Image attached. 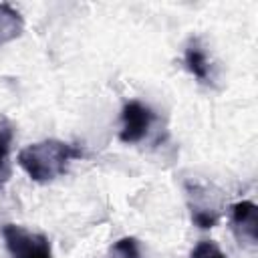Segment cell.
<instances>
[{"instance_id":"1","label":"cell","mask_w":258,"mask_h":258,"mask_svg":"<svg viewBox=\"0 0 258 258\" xmlns=\"http://www.w3.org/2000/svg\"><path fill=\"white\" fill-rule=\"evenodd\" d=\"M83 157V149L60 141V139H44L24 147L18 153V165L26 171V175L36 183H48L60 177L73 159Z\"/></svg>"},{"instance_id":"2","label":"cell","mask_w":258,"mask_h":258,"mask_svg":"<svg viewBox=\"0 0 258 258\" xmlns=\"http://www.w3.org/2000/svg\"><path fill=\"white\" fill-rule=\"evenodd\" d=\"M2 238L12 258H52V248L44 234L30 232L18 224H6Z\"/></svg>"},{"instance_id":"3","label":"cell","mask_w":258,"mask_h":258,"mask_svg":"<svg viewBox=\"0 0 258 258\" xmlns=\"http://www.w3.org/2000/svg\"><path fill=\"white\" fill-rule=\"evenodd\" d=\"M230 224L240 246L256 250L258 246V206L250 200L236 202L230 208Z\"/></svg>"},{"instance_id":"4","label":"cell","mask_w":258,"mask_h":258,"mask_svg":"<svg viewBox=\"0 0 258 258\" xmlns=\"http://www.w3.org/2000/svg\"><path fill=\"white\" fill-rule=\"evenodd\" d=\"M153 111L143 105L141 101H127L123 105V111H121V121H123V127H121V133H119V139L123 143H137L145 137V133L149 131L151 123H153Z\"/></svg>"},{"instance_id":"5","label":"cell","mask_w":258,"mask_h":258,"mask_svg":"<svg viewBox=\"0 0 258 258\" xmlns=\"http://www.w3.org/2000/svg\"><path fill=\"white\" fill-rule=\"evenodd\" d=\"M183 64L200 83L208 85L212 81V67H210V60H208V52L204 50V46L198 38H189V42L185 44Z\"/></svg>"},{"instance_id":"6","label":"cell","mask_w":258,"mask_h":258,"mask_svg":"<svg viewBox=\"0 0 258 258\" xmlns=\"http://www.w3.org/2000/svg\"><path fill=\"white\" fill-rule=\"evenodd\" d=\"M24 30V18L8 2H0V46L16 40Z\"/></svg>"},{"instance_id":"7","label":"cell","mask_w":258,"mask_h":258,"mask_svg":"<svg viewBox=\"0 0 258 258\" xmlns=\"http://www.w3.org/2000/svg\"><path fill=\"white\" fill-rule=\"evenodd\" d=\"M107 258H141L139 242H137L133 236L121 238V240H117V242L111 246Z\"/></svg>"},{"instance_id":"8","label":"cell","mask_w":258,"mask_h":258,"mask_svg":"<svg viewBox=\"0 0 258 258\" xmlns=\"http://www.w3.org/2000/svg\"><path fill=\"white\" fill-rule=\"evenodd\" d=\"M12 139H14V125H12L6 117H2V119H0V173H2L4 163H6V159H8Z\"/></svg>"},{"instance_id":"9","label":"cell","mask_w":258,"mask_h":258,"mask_svg":"<svg viewBox=\"0 0 258 258\" xmlns=\"http://www.w3.org/2000/svg\"><path fill=\"white\" fill-rule=\"evenodd\" d=\"M189 258H228V256L222 252V248H220L216 242H212V240H202V242L196 244V248L191 250Z\"/></svg>"}]
</instances>
